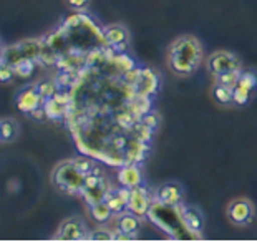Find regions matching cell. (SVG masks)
<instances>
[{"instance_id":"cell-1","label":"cell","mask_w":257,"mask_h":242,"mask_svg":"<svg viewBox=\"0 0 257 242\" xmlns=\"http://www.w3.org/2000/svg\"><path fill=\"white\" fill-rule=\"evenodd\" d=\"M204 58L201 42L194 35H179L168 47L166 65L173 75L188 78L196 73Z\"/></svg>"},{"instance_id":"cell-2","label":"cell","mask_w":257,"mask_h":242,"mask_svg":"<svg viewBox=\"0 0 257 242\" xmlns=\"http://www.w3.org/2000/svg\"><path fill=\"white\" fill-rule=\"evenodd\" d=\"M83 179H85V176L76 171L72 159L60 163L52 173L53 184H55L60 191L67 192V194H73V196H81Z\"/></svg>"},{"instance_id":"cell-3","label":"cell","mask_w":257,"mask_h":242,"mask_svg":"<svg viewBox=\"0 0 257 242\" xmlns=\"http://www.w3.org/2000/svg\"><path fill=\"white\" fill-rule=\"evenodd\" d=\"M110 188H111V184H110L108 176L103 173V169L98 168V164H96L95 169L85 176L81 197L86 201L88 206H93V204H96V202L105 199L106 192Z\"/></svg>"},{"instance_id":"cell-4","label":"cell","mask_w":257,"mask_h":242,"mask_svg":"<svg viewBox=\"0 0 257 242\" xmlns=\"http://www.w3.org/2000/svg\"><path fill=\"white\" fill-rule=\"evenodd\" d=\"M204 67L207 73H211L214 78L221 75L236 73V71H242V63L236 53L229 50H217L212 52L209 57L206 58Z\"/></svg>"},{"instance_id":"cell-5","label":"cell","mask_w":257,"mask_h":242,"mask_svg":"<svg viewBox=\"0 0 257 242\" xmlns=\"http://www.w3.org/2000/svg\"><path fill=\"white\" fill-rule=\"evenodd\" d=\"M42 53V38H29V40H22L14 45L4 47V62L9 65H15L20 60L40 58Z\"/></svg>"},{"instance_id":"cell-6","label":"cell","mask_w":257,"mask_h":242,"mask_svg":"<svg viewBox=\"0 0 257 242\" xmlns=\"http://www.w3.org/2000/svg\"><path fill=\"white\" fill-rule=\"evenodd\" d=\"M226 217L229 222L237 225V227H247V225L252 224L255 217L254 202L247 197H236L227 204Z\"/></svg>"},{"instance_id":"cell-7","label":"cell","mask_w":257,"mask_h":242,"mask_svg":"<svg viewBox=\"0 0 257 242\" xmlns=\"http://www.w3.org/2000/svg\"><path fill=\"white\" fill-rule=\"evenodd\" d=\"M103 43L110 52L114 53H124L130 48L131 35L126 25L123 24H113L108 25L101 30Z\"/></svg>"},{"instance_id":"cell-8","label":"cell","mask_w":257,"mask_h":242,"mask_svg":"<svg viewBox=\"0 0 257 242\" xmlns=\"http://www.w3.org/2000/svg\"><path fill=\"white\" fill-rule=\"evenodd\" d=\"M153 197H155V202L165 207H178L186 199V191L179 181H166L155 189Z\"/></svg>"},{"instance_id":"cell-9","label":"cell","mask_w":257,"mask_h":242,"mask_svg":"<svg viewBox=\"0 0 257 242\" xmlns=\"http://www.w3.org/2000/svg\"><path fill=\"white\" fill-rule=\"evenodd\" d=\"M257 90V71L255 70H242L239 78L234 85V104L245 106L252 100Z\"/></svg>"},{"instance_id":"cell-10","label":"cell","mask_w":257,"mask_h":242,"mask_svg":"<svg viewBox=\"0 0 257 242\" xmlns=\"http://www.w3.org/2000/svg\"><path fill=\"white\" fill-rule=\"evenodd\" d=\"M178 211V217L179 221L183 222V225L186 227V230H188L189 234H193L194 237H201L202 235V230H204V214H202V211L199 207L196 206H188V204H183L176 207Z\"/></svg>"},{"instance_id":"cell-11","label":"cell","mask_w":257,"mask_h":242,"mask_svg":"<svg viewBox=\"0 0 257 242\" xmlns=\"http://www.w3.org/2000/svg\"><path fill=\"white\" fill-rule=\"evenodd\" d=\"M88 234H90V230L86 229L83 219L78 216H72V217L65 219V221L60 224V227L53 239L80 242V240H88Z\"/></svg>"},{"instance_id":"cell-12","label":"cell","mask_w":257,"mask_h":242,"mask_svg":"<svg viewBox=\"0 0 257 242\" xmlns=\"http://www.w3.org/2000/svg\"><path fill=\"white\" fill-rule=\"evenodd\" d=\"M116 239H136L141 229V217H138L136 214L131 211H123L116 214Z\"/></svg>"},{"instance_id":"cell-13","label":"cell","mask_w":257,"mask_h":242,"mask_svg":"<svg viewBox=\"0 0 257 242\" xmlns=\"http://www.w3.org/2000/svg\"><path fill=\"white\" fill-rule=\"evenodd\" d=\"M151 196L148 189L143 184L136 186V188L130 189V199H128V211H131L133 214H136L138 217H145L150 212L151 207Z\"/></svg>"},{"instance_id":"cell-14","label":"cell","mask_w":257,"mask_h":242,"mask_svg":"<svg viewBox=\"0 0 257 242\" xmlns=\"http://www.w3.org/2000/svg\"><path fill=\"white\" fill-rule=\"evenodd\" d=\"M15 103H17V106L22 113H27V114H32L35 111V109L42 108L45 100L42 98V95L38 93L35 83H32L29 86H25L24 90H22L17 98H15Z\"/></svg>"},{"instance_id":"cell-15","label":"cell","mask_w":257,"mask_h":242,"mask_svg":"<svg viewBox=\"0 0 257 242\" xmlns=\"http://www.w3.org/2000/svg\"><path fill=\"white\" fill-rule=\"evenodd\" d=\"M128 199H130V189L123 188V186H119V188H110L105 196V201L108 207L111 209L113 216H116V214L126 211L128 209Z\"/></svg>"},{"instance_id":"cell-16","label":"cell","mask_w":257,"mask_h":242,"mask_svg":"<svg viewBox=\"0 0 257 242\" xmlns=\"http://www.w3.org/2000/svg\"><path fill=\"white\" fill-rule=\"evenodd\" d=\"M118 183L126 189L143 184V171L136 164H126L118 171Z\"/></svg>"},{"instance_id":"cell-17","label":"cell","mask_w":257,"mask_h":242,"mask_svg":"<svg viewBox=\"0 0 257 242\" xmlns=\"http://www.w3.org/2000/svg\"><path fill=\"white\" fill-rule=\"evenodd\" d=\"M211 96L212 100L222 104V106H231V104H234V88L214 81V85L211 86Z\"/></svg>"},{"instance_id":"cell-18","label":"cell","mask_w":257,"mask_h":242,"mask_svg":"<svg viewBox=\"0 0 257 242\" xmlns=\"http://www.w3.org/2000/svg\"><path fill=\"white\" fill-rule=\"evenodd\" d=\"M20 131L19 123L14 118H4L0 119V141L12 143L17 140Z\"/></svg>"},{"instance_id":"cell-19","label":"cell","mask_w":257,"mask_h":242,"mask_svg":"<svg viewBox=\"0 0 257 242\" xmlns=\"http://www.w3.org/2000/svg\"><path fill=\"white\" fill-rule=\"evenodd\" d=\"M90 212H91V217L95 219L98 224L110 222V219L113 217L111 209L108 207V204L105 201H100V202H96V204L90 206Z\"/></svg>"},{"instance_id":"cell-20","label":"cell","mask_w":257,"mask_h":242,"mask_svg":"<svg viewBox=\"0 0 257 242\" xmlns=\"http://www.w3.org/2000/svg\"><path fill=\"white\" fill-rule=\"evenodd\" d=\"M35 86H37V90L42 95L43 100L53 98V95L60 90V86H58L55 78H40V80L35 81Z\"/></svg>"},{"instance_id":"cell-21","label":"cell","mask_w":257,"mask_h":242,"mask_svg":"<svg viewBox=\"0 0 257 242\" xmlns=\"http://www.w3.org/2000/svg\"><path fill=\"white\" fill-rule=\"evenodd\" d=\"M43 109H45V113H47V118L57 121L65 116L67 106H65V104H60L58 101L53 100V98H48V100H45V103H43Z\"/></svg>"},{"instance_id":"cell-22","label":"cell","mask_w":257,"mask_h":242,"mask_svg":"<svg viewBox=\"0 0 257 242\" xmlns=\"http://www.w3.org/2000/svg\"><path fill=\"white\" fill-rule=\"evenodd\" d=\"M35 63H37V60L25 58V60H20V62L12 65V67H14L15 75L17 76H20V78H29V76H32V73L35 71Z\"/></svg>"},{"instance_id":"cell-23","label":"cell","mask_w":257,"mask_h":242,"mask_svg":"<svg viewBox=\"0 0 257 242\" xmlns=\"http://www.w3.org/2000/svg\"><path fill=\"white\" fill-rule=\"evenodd\" d=\"M72 163H73V166L76 168V171L81 173L83 176H86L90 171H93V169H95V166H96L95 159L85 156V155L83 156H78V158H73Z\"/></svg>"},{"instance_id":"cell-24","label":"cell","mask_w":257,"mask_h":242,"mask_svg":"<svg viewBox=\"0 0 257 242\" xmlns=\"http://www.w3.org/2000/svg\"><path fill=\"white\" fill-rule=\"evenodd\" d=\"M116 239V232L108 229L106 225H100V227L90 230L88 240H114Z\"/></svg>"},{"instance_id":"cell-25","label":"cell","mask_w":257,"mask_h":242,"mask_svg":"<svg viewBox=\"0 0 257 242\" xmlns=\"http://www.w3.org/2000/svg\"><path fill=\"white\" fill-rule=\"evenodd\" d=\"M15 70L12 65L2 62L0 63V85H10L15 78Z\"/></svg>"},{"instance_id":"cell-26","label":"cell","mask_w":257,"mask_h":242,"mask_svg":"<svg viewBox=\"0 0 257 242\" xmlns=\"http://www.w3.org/2000/svg\"><path fill=\"white\" fill-rule=\"evenodd\" d=\"M65 5L75 14H85L90 9L91 0H65Z\"/></svg>"},{"instance_id":"cell-27","label":"cell","mask_w":257,"mask_h":242,"mask_svg":"<svg viewBox=\"0 0 257 242\" xmlns=\"http://www.w3.org/2000/svg\"><path fill=\"white\" fill-rule=\"evenodd\" d=\"M4 42H2V38H0V63L4 62Z\"/></svg>"}]
</instances>
